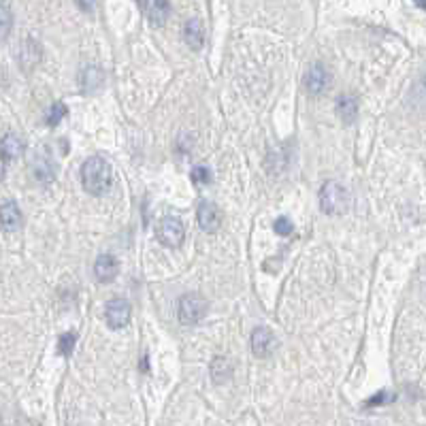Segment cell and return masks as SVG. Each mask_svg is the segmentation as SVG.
Listing matches in <instances>:
<instances>
[{"label": "cell", "mask_w": 426, "mask_h": 426, "mask_svg": "<svg viewBox=\"0 0 426 426\" xmlns=\"http://www.w3.org/2000/svg\"><path fill=\"white\" fill-rule=\"evenodd\" d=\"M75 341H77V335H75V332H64V335L60 337V341H58V352L68 358V356L73 354V350H75Z\"/></svg>", "instance_id": "cell-20"}, {"label": "cell", "mask_w": 426, "mask_h": 426, "mask_svg": "<svg viewBox=\"0 0 426 426\" xmlns=\"http://www.w3.org/2000/svg\"><path fill=\"white\" fill-rule=\"evenodd\" d=\"M275 350V337L267 326H258L251 332V352L256 358H267Z\"/></svg>", "instance_id": "cell-9"}, {"label": "cell", "mask_w": 426, "mask_h": 426, "mask_svg": "<svg viewBox=\"0 0 426 426\" xmlns=\"http://www.w3.org/2000/svg\"><path fill=\"white\" fill-rule=\"evenodd\" d=\"M105 81V75L98 66H85L81 71V88L83 92H96Z\"/></svg>", "instance_id": "cell-16"}, {"label": "cell", "mask_w": 426, "mask_h": 426, "mask_svg": "<svg viewBox=\"0 0 426 426\" xmlns=\"http://www.w3.org/2000/svg\"><path fill=\"white\" fill-rule=\"evenodd\" d=\"M177 316L182 324L194 326L207 316V301L200 294H184L177 305Z\"/></svg>", "instance_id": "cell-3"}, {"label": "cell", "mask_w": 426, "mask_h": 426, "mask_svg": "<svg viewBox=\"0 0 426 426\" xmlns=\"http://www.w3.org/2000/svg\"><path fill=\"white\" fill-rule=\"evenodd\" d=\"M337 115L344 119V124H354L358 117V98L352 94H341L337 98Z\"/></svg>", "instance_id": "cell-14"}, {"label": "cell", "mask_w": 426, "mask_h": 426, "mask_svg": "<svg viewBox=\"0 0 426 426\" xmlns=\"http://www.w3.org/2000/svg\"><path fill=\"white\" fill-rule=\"evenodd\" d=\"M190 179L194 186H207V184H211V170L207 166H194L190 173Z\"/></svg>", "instance_id": "cell-21"}, {"label": "cell", "mask_w": 426, "mask_h": 426, "mask_svg": "<svg viewBox=\"0 0 426 426\" xmlns=\"http://www.w3.org/2000/svg\"><path fill=\"white\" fill-rule=\"evenodd\" d=\"M196 220H198V226L213 235V233H218L220 226H222V211L218 205H213L209 200H203L196 209Z\"/></svg>", "instance_id": "cell-7"}, {"label": "cell", "mask_w": 426, "mask_h": 426, "mask_svg": "<svg viewBox=\"0 0 426 426\" xmlns=\"http://www.w3.org/2000/svg\"><path fill=\"white\" fill-rule=\"evenodd\" d=\"M41 56H43V50L38 45V41H34L32 36H28L24 43H22V50L17 54V60L22 64L24 71H32L38 62H41Z\"/></svg>", "instance_id": "cell-11"}, {"label": "cell", "mask_w": 426, "mask_h": 426, "mask_svg": "<svg viewBox=\"0 0 426 426\" xmlns=\"http://www.w3.org/2000/svg\"><path fill=\"white\" fill-rule=\"evenodd\" d=\"M154 233L158 243L164 247H179L186 239V228L179 218H162Z\"/></svg>", "instance_id": "cell-4"}, {"label": "cell", "mask_w": 426, "mask_h": 426, "mask_svg": "<svg viewBox=\"0 0 426 426\" xmlns=\"http://www.w3.org/2000/svg\"><path fill=\"white\" fill-rule=\"evenodd\" d=\"M184 38L188 43V47L194 52H200L205 45V26L198 17H190L184 26Z\"/></svg>", "instance_id": "cell-12"}, {"label": "cell", "mask_w": 426, "mask_h": 426, "mask_svg": "<svg viewBox=\"0 0 426 426\" xmlns=\"http://www.w3.org/2000/svg\"><path fill=\"white\" fill-rule=\"evenodd\" d=\"M0 216H3V228L7 233H13L22 226V211L20 207L13 203V200H5L3 203V209H0Z\"/></svg>", "instance_id": "cell-15"}, {"label": "cell", "mask_w": 426, "mask_h": 426, "mask_svg": "<svg viewBox=\"0 0 426 426\" xmlns=\"http://www.w3.org/2000/svg\"><path fill=\"white\" fill-rule=\"evenodd\" d=\"M66 113H68V109H66V105H64V103H54V105L50 107V111H47L45 119H47V124H50V126H58V124H60V119H64V117H66Z\"/></svg>", "instance_id": "cell-19"}, {"label": "cell", "mask_w": 426, "mask_h": 426, "mask_svg": "<svg viewBox=\"0 0 426 426\" xmlns=\"http://www.w3.org/2000/svg\"><path fill=\"white\" fill-rule=\"evenodd\" d=\"M273 230H275L277 235H281V237H288V235L294 230V226H292V222H290L288 218H277V220L273 222Z\"/></svg>", "instance_id": "cell-23"}, {"label": "cell", "mask_w": 426, "mask_h": 426, "mask_svg": "<svg viewBox=\"0 0 426 426\" xmlns=\"http://www.w3.org/2000/svg\"><path fill=\"white\" fill-rule=\"evenodd\" d=\"M145 17L149 20L152 26H164L166 17L170 15V5L164 0H154V3H141L139 5Z\"/></svg>", "instance_id": "cell-13"}, {"label": "cell", "mask_w": 426, "mask_h": 426, "mask_svg": "<svg viewBox=\"0 0 426 426\" xmlns=\"http://www.w3.org/2000/svg\"><path fill=\"white\" fill-rule=\"evenodd\" d=\"M305 90L311 94V96H320L324 94L328 88H330V83H332V75L330 71L324 66V64H314L307 73H305Z\"/></svg>", "instance_id": "cell-6"}, {"label": "cell", "mask_w": 426, "mask_h": 426, "mask_svg": "<svg viewBox=\"0 0 426 426\" xmlns=\"http://www.w3.org/2000/svg\"><path fill=\"white\" fill-rule=\"evenodd\" d=\"M22 152H24L22 139H20L17 135H13V133H7L5 139H3V160H5V168L9 166L11 158L20 156Z\"/></svg>", "instance_id": "cell-18"}, {"label": "cell", "mask_w": 426, "mask_h": 426, "mask_svg": "<svg viewBox=\"0 0 426 426\" xmlns=\"http://www.w3.org/2000/svg\"><path fill=\"white\" fill-rule=\"evenodd\" d=\"M113 182L111 164L103 156H92L81 164V186L92 196H103Z\"/></svg>", "instance_id": "cell-1"}, {"label": "cell", "mask_w": 426, "mask_h": 426, "mask_svg": "<svg viewBox=\"0 0 426 426\" xmlns=\"http://www.w3.org/2000/svg\"><path fill=\"white\" fill-rule=\"evenodd\" d=\"M233 375V362L226 356H218L211 362V379L216 383H226Z\"/></svg>", "instance_id": "cell-17"}, {"label": "cell", "mask_w": 426, "mask_h": 426, "mask_svg": "<svg viewBox=\"0 0 426 426\" xmlns=\"http://www.w3.org/2000/svg\"><path fill=\"white\" fill-rule=\"evenodd\" d=\"M30 166H32V173L34 177L41 182V184H52L56 179V173H54V162L50 160V156L45 154V147H41L34 152V156L30 158Z\"/></svg>", "instance_id": "cell-8"}, {"label": "cell", "mask_w": 426, "mask_h": 426, "mask_svg": "<svg viewBox=\"0 0 426 426\" xmlns=\"http://www.w3.org/2000/svg\"><path fill=\"white\" fill-rule=\"evenodd\" d=\"M11 22H13V17H11V9H9V5H0V24H3V30H0V34H3V38L9 36Z\"/></svg>", "instance_id": "cell-22"}, {"label": "cell", "mask_w": 426, "mask_h": 426, "mask_svg": "<svg viewBox=\"0 0 426 426\" xmlns=\"http://www.w3.org/2000/svg\"><path fill=\"white\" fill-rule=\"evenodd\" d=\"M350 207V192L339 182H326L320 190V209L328 216H341Z\"/></svg>", "instance_id": "cell-2"}, {"label": "cell", "mask_w": 426, "mask_h": 426, "mask_svg": "<svg viewBox=\"0 0 426 426\" xmlns=\"http://www.w3.org/2000/svg\"><path fill=\"white\" fill-rule=\"evenodd\" d=\"M131 303L124 301V298H111V301L105 305V322L109 328L119 330L124 326H128L131 322Z\"/></svg>", "instance_id": "cell-5"}, {"label": "cell", "mask_w": 426, "mask_h": 426, "mask_svg": "<svg viewBox=\"0 0 426 426\" xmlns=\"http://www.w3.org/2000/svg\"><path fill=\"white\" fill-rule=\"evenodd\" d=\"M117 273H119V263L115 256H111V254L98 256L94 263V275L101 284H111L117 277Z\"/></svg>", "instance_id": "cell-10"}]
</instances>
